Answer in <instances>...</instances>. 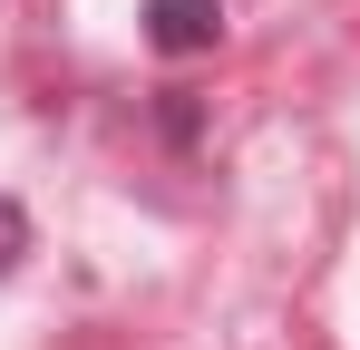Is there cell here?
Instances as JSON below:
<instances>
[{
	"label": "cell",
	"instance_id": "obj_1",
	"mask_svg": "<svg viewBox=\"0 0 360 350\" xmlns=\"http://www.w3.org/2000/svg\"><path fill=\"white\" fill-rule=\"evenodd\" d=\"M146 39L166 58H195L224 39V0H146Z\"/></svg>",
	"mask_w": 360,
	"mask_h": 350
},
{
	"label": "cell",
	"instance_id": "obj_2",
	"mask_svg": "<svg viewBox=\"0 0 360 350\" xmlns=\"http://www.w3.org/2000/svg\"><path fill=\"white\" fill-rule=\"evenodd\" d=\"M20 253H30V214L0 195V283H10V263H20Z\"/></svg>",
	"mask_w": 360,
	"mask_h": 350
}]
</instances>
